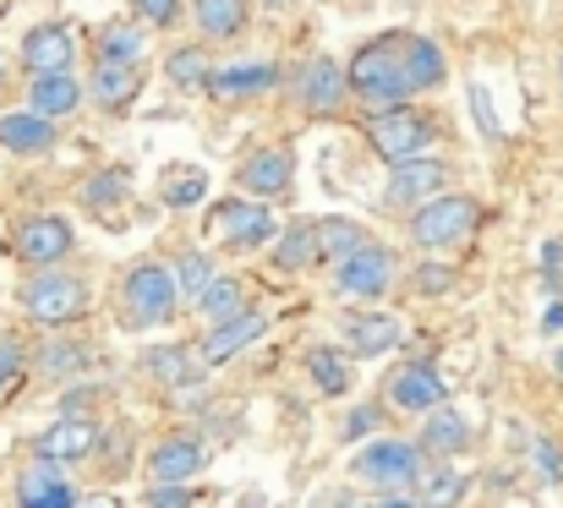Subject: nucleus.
<instances>
[{"label":"nucleus","mask_w":563,"mask_h":508,"mask_svg":"<svg viewBox=\"0 0 563 508\" xmlns=\"http://www.w3.org/2000/svg\"><path fill=\"white\" fill-rule=\"evenodd\" d=\"M399 44L405 33H383V38H367L351 66H345V88L351 99H362L367 110H394V104H410V82H405V66H399Z\"/></svg>","instance_id":"1"},{"label":"nucleus","mask_w":563,"mask_h":508,"mask_svg":"<svg viewBox=\"0 0 563 508\" xmlns=\"http://www.w3.org/2000/svg\"><path fill=\"white\" fill-rule=\"evenodd\" d=\"M16 301H22V318L27 323H38V329L55 334V329H71L77 318H88L93 290H88V279H77L66 268H38L33 279H22Z\"/></svg>","instance_id":"2"},{"label":"nucleus","mask_w":563,"mask_h":508,"mask_svg":"<svg viewBox=\"0 0 563 508\" xmlns=\"http://www.w3.org/2000/svg\"><path fill=\"white\" fill-rule=\"evenodd\" d=\"M176 307H181V290H176L170 263L143 257V263H132V268H126V279H121V323H126L132 334L170 323V318H176Z\"/></svg>","instance_id":"3"},{"label":"nucleus","mask_w":563,"mask_h":508,"mask_svg":"<svg viewBox=\"0 0 563 508\" xmlns=\"http://www.w3.org/2000/svg\"><path fill=\"white\" fill-rule=\"evenodd\" d=\"M482 224V202L476 197H460V191H438V197H427V202H416L410 208V241L421 246V252H449V246H460L471 230Z\"/></svg>","instance_id":"4"},{"label":"nucleus","mask_w":563,"mask_h":508,"mask_svg":"<svg viewBox=\"0 0 563 508\" xmlns=\"http://www.w3.org/2000/svg\"><path fill=\"white\" fill-rule=\"evenodd\" d=\"M432 115H421L416 104H394V110H373L362 137L383 165H405V159H421L432 148Z\"/></svg>","instance_id":"5"},{"label":"nucleus","mask_w":563,"mask_h":508,"mask_svg":"<svg viewBox=\"0 0 563 508\" xmlns=\"http://www.w3.org/2000/svg\"><path fill=\"white\" fill-rule=\"evenodd\" d=\"M11 246H16V257H22L27 268H55V263H66V257H71L77 230H71V219H66V213H27V219L16 224Z\"/></svg>","instance_id":"6"},{"label":"nucleus","mask_w":563,"mask_h":508,"mask_svg":"<svg viewBox=\"0 0 563 508\" xmlns=\"http://www.w3.org/2000/svg\"><path fill=\"white\" fill-rule=\"evenodd\" d=\"M388 285H394V252L377 246V241H362L356 252H345V257L334 263V290H345V296H356V301L388 296Z\"/></svg>","instance_id":"7"},{"label":"nucleus","mask_w":563,"mask_h":508,"mask_svg":"<svg viewBox=\"0 0 563 508\" xmlns=\"http://www.w3.org/2000/svg\"><path fill=\"white\" fill-rule=\"evenodd\" d=\"M416 465H421V454H416V443H405V438H367V449L351 460V471H356L362 482L383 487V493L410 487Z\"/></svg>","instance_id":"8"},{"label":"nucleus","mask_w":563,"mask_h":508,"mask_svg":"<svg viewBox=\"0 0 563 508\" xmlns=\"http://www.w3.org/2000/svg\"><path fill=\"white\" fill-rule=\"evenodd\" d=\"M213 230H219V241H224L230 252H257V246H268V241H274L279 219L268 213V202L230 197V202H219V208H213Z\"/></svg>","instance_id":"9"},{"label":"nucleus","mask_w":563,"mask_h":508,"mask_svg":"<svg viewBox=\"0 0 563 508\" xmlns=\"http://www.w3.org/2000/svg\"><path fill=\"white\" fill-rule=\"evenodd\" d=\"M383 399L394 410H405V416H427L432 405L449 399V388H443V377H438L432 361H399L388 372V383H383Z\"/></svg>","instance_id":"10"},{"label":"nucleus","mask_w":563,"mask_h":508,"mask_svg":"<svg viewBox=\"0 0 563 508\" xmlns=\"http://www.w3.org/2000/svg\"><path fill=\"white\" fill-rule=\"evenodd\" d=\"M16 55H22L27 77H44V71H71V66H77V33H71L66 22H38V27H27V33H22Z\"/></svg>","instance_id":"11"},{"label":"nucleus","mask_w":563,"mask_h":508,"mask_svg":"<svg viewBox=\"0 0 563 508\" xmlns=\"http://www.w3.org/2000/svg\"><path fill=\"white\" fill-rule=\"evenodd\" d=\"M235 186L252 202H274V197H285L296 186V159L285 148H257V154H246L235 165Z\"/></svg>","instance_id":"12"},{"label":"nucleus","mask_w":563,"mask_h":508,"mask_svg":"<svg viewBox=\"0 0 563 508\" xmlns=\"http://www.w3.org/2000/svg\"><path fill=\"white\" fill-rule=\"evenodd\" d=\"M296 93H301V110H307V115H318V121L340 115V104L351 99V88H345V66H340L334 55L307 60L301 77H296Z\"/></svg>","instance_id":"13"},{"label":"nucleus","mask_w":563,"mask_h":508,"mask_svg":"<svg viewBox=\"0 0 563 508\" xmlns=\"http://www.w3.org/2000/svg\"><path fill=\"white\" fill-rule=\"evenodd\" d=\"M93 449H99V427L88 416H71V410L33 438V460H44V465H77Z\"/></svg>","instance_id":"14"},{"label":"nucleus","mask_w":563,"mask_h":508,"mask_svg":"<svg viewBox=\"0 0 563 508\" xmlns=\"http://www.w3.org/2000/svg\"><path fill=\"white\" fill-rule=\"evenodd\" d=\"M202 465H208V443H202L197 432H170V438H159V443L148 449V476H154L159 487H181Z\"/></svg>","instance_id":"15"},{"label":"nucleus","mask_w":563,"mask_h":508,"mask_svg":"<svg viewBox=\"0 0 563 508\" xmlns=\"http://www.w3.org/2000/svg\"><path fill=\"white\" fill-rule=\"evenodd\" d=\"M268 334V312H235V318H224V323H213L202 344H197V366H224L230 355H241L246 344H257V339Z\"/></svg>","instance_id":"16"},{"label":"nucleus","mask_w":563,"mask_h":508,"mask_svg":"<svg viewBox=\"0 0 563 508\" xmlns=\"http://www.w3.org/2000/svg\"><path fill=\"white\" fill-rule=\"evenodd\" d=\"M279 82V66L274 60H235V66H219V71H208V93L219 99V104H241V99H257V93H268Z\"/></svg>","instance_id":"17"},{"label":"nucleus","mask_w":563,"mask_h":508,"mask_svg":"<svg viewBox=\"0 0 563 508\" xmlns=\"http://www.w3.org/2000/svg\"><path fill=\"white\" fill-rule=\"evenodd\" d=\"M82 82L77 71H44V77H27V110L44 115V121H60V115H77L82 110Z\"/></svg>","instance_id":"18"},{"label":"nucleus","mask_w":563,"mask_h":508,"mask_svg":"<svg viewBox=\"0 0 563 508\" xmlns=\"http://www.w3.org/2000/svg\"><path fill=\"white\" fill-rule=\"evenodd\" d=\"M71 504H77V487L66 482L60 465H44V460L22 465V476H16V508H71Z\"/></svg>","instance_id":"19"},{"label":"nucleus","mask_w":563,"mask_h":508,"mask_svg":"<svg viewBox=\"0 0 563 508\" xmlns=\"http://www.w3.org/2000/svg\"><path fill=\"white\" fill-rule=\"evenodd\" d=\"M443 180H449V165H443V159H427V154H421V159H405V165H394L388 202H394V208H416V202L438 197Z\"/></svg>","instance_id":"20"},{"label":"nucleus","mask_w":563,"mask_h":508,"mask_svg":"<svg viewBox=\"0 0 563 508\" xmlns=\"http://www.w3.org/2000/svg\"><path fill=\"white\" fill-rule=\"evenodd\" d=\"M465 498V476L454 471V460H421L410 476V504L416 508H454Z\"/></svg>","instance_id":"21"},{"label":"nucleus","mask_w":563,"mask_h":508,"mask_svg":"<svg viewBox=\"0 0 563 508\" xmlns=\"http://www.w3.org/2000/svg\"><path fill=\"white\" fill-rule=\"evenodd\" d=\"M323 252H318V219H290L274 230V268L279 274H307L318 268Z\"/></svg>","instance_id":"22"},{"label":"nucleus","mask_w":563,"mask_h":508,"mask_svg":"<svg viewBox=\"0 0 563 508\" xmlns=\"http://www.w3.org/2000/svg\"><path fill=\"white\" fill-rule=\"evenodd\" d=\"M0 148L16 154V159H44L55 148V121L33 115V110H11L0 115Z\"/></svg>","instance_id":"23"},{"label":"nucleus","mask_w":563,"mask_h":508,"mask_svg":"<svg viewBox=\"0 0 563 508\" xmlns=\"http://www.w3.org/2000/svg\"><path fill=\"white\" fill-rule=\"evenodd\" d=\"M143 88V66H121V60H93V77H88V99L99 110H126Z\"/></svg>","instance_id":"24"},{"label":"nucleus","mask_w":563,"mask_h":508,"mask_svg":"<svg viewBox=\"0 0 563 508\" xmlns=\"http://www.w3.org/2000/svg\"><path fill=\"white\" fill-rule=\"evenodd\" d=\"M471 443V421L460 416V410H449V405H432L427 410V421H421V460H454L460 449Z\"/></svg>","instance_id":"25"},{"label":"nucleus","mask_w":563,"mask_h":508,"mask_svg":"<svg viewBox=\"0 0 563 508\" xmlns=\"http://www.w3.org/2000/svg\"><path fill=\"white\" fill-rule=\"evenodd\" d=\"M399 339H405V329H399L394 312H356V318L345 323V350H351V355H367V361L388 355Z\"/></svg>","instance_id":"26"},{"label":"nucleus","mask_w":563,"mask_h":508,"mask_svg":"<svg viewBox=\"0 0 563 508\" xmlns=\"http://www.w3.org/2000/svg\"><path fill=\"white\" fill-rule=\"evenodd\" d=\"M399 66H405L410 93H432V88H443V77H449L443 49H438L432 38H416V33H405V44H399Z\"/></svg>","instance_id":"27"},{"label":"nucleus","mask_w":563,"mask_h":508,"mask_svg":"<svg viewBox=\"0 0 563 508\" xmlns=\"http://www.w3.org/2000/svg\"><path fill=\"white\" fill-rule=\"evenodd\" d=\"M187 16L202 38H235L252 16V0H187Z\"/></svg>","instance_id":"28"},{"label":"nucleus","mask_w":563,"mask_h":508,"mask_svg":"<svg viewBox=\"0 0 563 508\" xmlns=\"http://www.w3.org/2000/svg\"><path fill=\"white\" fill-rule=\"evenodd\" d=\"M307 372H312V383H318L329 399L351 394V361H345L334 344H312V350H307Z\"/></svg>","instance_id":"29"},{"label":"nucleus","mask_w":563,"mask_h":508,"mask_svg":"<svg viewBox=\"0 0 563 508\" xmlns=\"http://www.w3.org/2000/svg\"><path fill=\"white\" fill-rule=\"evenodd\" d=\"M143 372L148 377H159V383H191L197 377V355H191L187 344H154L148 355H143Z\"/></svg>","instance_id":"30"},{"label":"nucleus","mask_w":563,"mask_h":508,"mask_svg":"<svg viewBox=\"0 0 563 508\" xmlns=\"http://www.w3.org/2000/svg\"><path fill=\"white\" fill-rule=\"evenodd\" d=\"M159 197H165L170 208H197V202L208 197V169L170 165V169H165V180H159Z\"/></svg>","instance_id":"31"},{"label":"nucleus","mask_w":563,"mask_h":508,"mask_svg":"<svg viewBox=\"0 0 563 508\" xmlns=\"http://www.w3.org/2000/svg\"><path fill=\"white\" fill-rule=\"evenodd\" d=\"M38 372L44 377H77V372H88V344L82 339H44Z\"/></svg>","instance_id":"32"},{"label":"nucleus","mask_w":563,"mask_h":508,"mask_svg":"<svg viewBox=\"0 0 563 508\" xmlns=\"http://www.w3.org/2000/svg\"><path fill=\"white\" fill-rule=\"evenodd\" d=\"M170 274H176V290H181V301H197L213 279H219V268H213V257L208 252H197V246H187L176 263H170Z\"/></svg>","instance_id":"33"},{"label":"nucleus","mask_w":563,"mask_h":508,"mask_svg":"<svg viewBox=\"0 0 563 508\" xmlns=\"http://www.w3.org/2000/svg\"><path fill=\"white\" fill-rule=\"evenodd\" d=\"M143 49H148V38H143V27H126V22H110V27L99 33V60H121V66H143Z\"/></svg>","instance_id":"34"},{"label":"nucleus","mask_w":563,"mask_h":508,"mask_svg":"<svg viewBox=\"0 0 563 508\" xmlns=\"http://www.w3.org/2000/svg\"><path fill=\"white\" fill-rule=\"evenodd\" d=\"M208 323H224V318H235V312H246V290L235 285V279H213L197 301H191Z\"/></svg>","instance_id":"35"},{"label":"nucleus","mask_w":563,"mask_h":508,"mask_svg":"<svg viewBox=\"0 0 563 508\" xmlns=\"http://www.w3.org/2000/svg\"><path fill=\"white\" fill-rule=\"evenodd\" d=\"M208 49L202 44H181V49H170V60H165V77L176 82V88H202L208 82Z\"/></svg>","instance_id":"36"},{"label":"nucleus","mask_w":563,"mask_h":508,"mask_svg":"<svg viewBox=\"0 0 563 508\" xmlns=\"http://www.w3.org/2000/svg\"><path fill=\"white\" fill-rule=\"evenodd\" d=\"M362 241H367V230H362L356 219H318V252H323V257L340 263V257L356 252Z\"/></svg>","instance_id":"37"},{"label":"nucleus","mask_w":563,"mask_h":508,"mask_svg":"<svg viewBox=\"0 0 563 508\" xmlns=\"http://www.w3.org/2000/svg\"><path fill=\"white\" fill-rule=\"evenodd\" d=\"M126 5H132V16L143 27H159V33H170L187 16V0H126Z\"/></svg>","instance_id":"38"},{"label":"nucleus","mask_w":563,"mask_h":508,"mask_svg":"<svg viewBox=\"0 0 563 508\" xmlns=\"http://www.w3.org/2000/svg\"><path fill=\"white\" fill-rule=\"evenodd\" d=\"M22 372H27V350H22V339L0 334V399L22 383Z\"/></svg>","instance_id":"39"},{"label":"nucleus","mask_w":563,"mask_h":508,"mask_svg":"<svg viewBox=\"0 0 563 508\" xmlns=\"http://www.w3.org/2000/svg\"><path fill=\"white\" fill-rule=\"evenodd\" d=\"M82 202H88V208H110V202H126V175H115V169L93 175V180L82 186Z\"/></svg>","instance_id":"40"},{"label":"nucleus","mask_w":563,"mask_h":508,"mask_svg":"<svg viewBox=\"0 0 563 508\" xmlns=\"http://www.w3.org/2000/svg\"><path fill=\"white\" fill-rule=\"evenodd\" d=\"M367 432H377V410H373V405L351 410V421H345V438H351V443H362Z\"/></svg>","instance_id":"41"},{"label":"nucleus","mask_w":563,"mask_h":508,"mask_svg":"<svg viewBox=\"0 0 563 508\" xmlns=\"http://www.w3.org/2000/svg\"><path fill=\"white\" fill-rule=\"evenodd\" d=\"M148 508H191V498H187V487H148Z\"/></svg>","instance_id":"42"},{"label":"nucleus","mask_w":563,"mask_h":508,"mask_svg":"<svg viewBox=\"0 0 563 508\" xmlns=\"http://www.w3.org/2000/svg\"><path fill=\"white\" fill-rule=\"evenodd\" d=\"M449 285H454V274L443 263H427V274H416V290H449Z\"/></svg>","instance_id":"43"},{"label":"nucleus","mask_w":563,"mask_h":508,"mask_svg":"<svg viewBox=\"0 0 563 508\" xmlns=\"http://www.w3.org/2000/svg\"><path fill=\"white\" fill-rule=\"evenodd\" d=\"M537 465H542V476H553V482H563V454L553 449V443H548V438L537 443Z\"/></svg>","instance_id":"44"},{"label":"nucleus","mask_w":563,"mask_h":508,"mask_svg":"<svg viewBox=\"0 0 563 508\" xmlns=\"http://www.w3.org/2000/svg\"><path fill=\"white\" fill-rule=\"evenodd\" d=\"M471 99H476V115H482V126H487V137H498V121H493V104H487V93L476 88Z\"/></svg>","instance_id":"45"},{"label":"nucleus","mask_w":563,"mask_h":508,"mask_svg":"<svg viewBox=\"0 0 563 508\" xmlns=\"http://www.w3.org/2000/svg\"><path fill=\"white\" fill-rule=\"evenodd\" d=\"M563 329V301H553L548 312H542V334H559Z\"/></svg>","instance_id":"46"},{"label":"nucleus","mask_w":563,"mask_h":508,"mask_svg":"<svg viewBox=\"0 0 563 508\" xmlns=\"http://www.w3.org/2000/svg\"><path fill=\"white\" fill-rule=\"evenodd\" d=\"M71 508H121V504H115V498H99V493H93V498H77Z\"/></svg>","instance_id":"47"},{"label":"nucleus","mask_w":563,"mask_h":508,"mask_svg":"<svg viewBox=\"0 0 563 508\" xmlns=\"http://www.w3.org/2000/svg\"><path fill=\"white\" fill-rule=\"evenodd\" d=\"M373 508H416L410 498H383V504H373Z\"/></svg>","instance_id":"48"},{"label":"nucleus","mask_w":563,"mask_h":508,"mask_svg":"<svg viewBox=\"0 0 563 508\" xmlns=\"http://www.w3.org/2000/svg\"><path fill=\"white\" fill-rule=\"evenodd\" d=\"M0 88H5V55H0Z\"/></svg>","instance_id":"49"},{"label":"nucleus","mask_w":563,"mask_h":508,"mask_svg":"<svg viewBox=\"0 0 563 508\" xmlns=\"http://www.w3.org/2000/svg\"><path fill=\"white\" fill-rule=\"evenodd\" d=\"M559 372H563V350H559Z\"/></svg>","instance_id":"50"},{"label":"nucleus","mask_w":563,"mask_h":508,"mask_svg":"<svg viewBox=\"0 0 563 508\" xmlns=\"http://www.w3.org/2000/svg\"><path fill=\"white\" fill-rule=\"evenodd\" d=\"M559 71H563V66H559Z\"/></svg>","instance_id":"51"}]
</instances>
